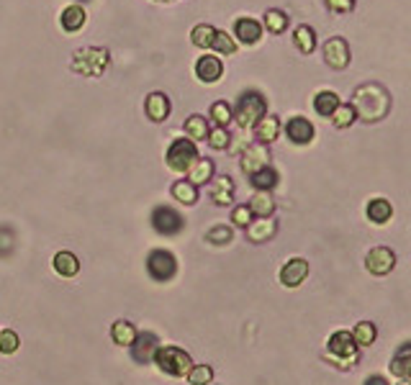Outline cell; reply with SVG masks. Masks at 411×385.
I'll return each instance as SVG.
<instances>
[{
  "label": "cell",
  "instance_id": "cell-31",
  "mask_svg": "<svg viewBox=\"0 0 411 385\" xmlns=\"http://www.w3.org/2000/svg\"><path fill=\"white\" fill-rule=\"evenodd\" d=\"M214 36H216V29L211 24H198L196 29L190 31V41H193V47H198V49H211Z\"/></svg>",
  "mask_w": 411,
  "mask_h": 385
},
{
  "label": "cell",
  "instance_id": "cell-38",
  "mask_svg": "<svg viewBox=\"0 0 411 385\" xmlns=\"http://www.w3.org/2000/svg\"><path fill=\"white\" fill-rule=\"evenodd\" d=\"M206 242L216 244V247H226V244L234 242V231L229 226H214L206 234Z\"/></svg>",
  "mask_w": 411,
  "mask_h": 385
},
{
  "label": "cell",
  "instance_id": "cell-33",
  "mask_svg": "<svg viewBox=\"0 0 411 385\" xmlns=\"http://www.w3.org/2000/svg\"><path fill=\"white\" fill-rule=\"evenodd\" d=\"M185 134L190 136V142H203L206 136H208V124H206L203 116H190L185 121Z\"/></svg>",
  "mask_w": 411,
  "mask_h": 385
},
{
  "label": "cell",
  "instance_id": "cell-35",
  "mask_svg": "<svg viewBox=\"0 0 411 385\" xmlns=\"http://www.w3.org/2000/svg\"><path fill=\"white\" fill-rule=\"evenodd\" d=\"M329 118H332V124L337 126V129H347V126L355 124L357 116H355V108H352L349 103H340V106L334 108V113Z\"/></svg>",
  "mask_w": 411,
  "mask_h": 385
},
{
  "label": "cell",
  "instance_id": "cell-27",
  "mask_svg": "<svg viewBox=\"0 0 411 385\" xmlns=\"http://www.w3.org/2000/svg\"><path fill=\"white\" fill-rule=\"evenodd\" d=\"M337 106H340V95L332 93V90H322V93H317V98H314V110H317L319 116L329 118Z\"/></svg>",
  "mask_w": 411,
  "mask_h": 385
},
{
  "label": "cell",
  "instance_id": "cell-46",
  "mask_svg": "<svg viewBox=\"0 0 411 385\" xmlns=\"http://www.w3.org/2000/svg\"><path fill=\"white\" fill-rule=\"evenodd\" d=\"M157 3H175V0H157Z\"/></svg>",
  "mask_w": 411,
  "mask_h": 385
},
{
  "label": "cell",
  "instance_id": "cell-20",
  "mask_svg": "<svg viewBox=\"0 0 411 385\" xmlns=\"http://www.w3.org/2000/svg\"><path fill=\"white\" fill-rule=\"evenodd\" d=\"M247 208H250V213L257 216V219H270L273 211H275V201H273V196H270L268 190H257Z\"/></svg>",
  "mask_w": 411,
  "mask_h": 385
},
{
  "label": "cell",
  "instance_id": "cell-40",
  "mask_svg": "<svg viewBox=\"0 0 411 385\" xmlns=\"http://www.w3.org/2000/svg\"><path fill=\"white\" fill-rule=\"evenodd\" d=\"M206 139H208V144H211L214 150H226L231 136L224 126H216V129H208V136H206Z\"/></svg>",
  "mask_w": 411,
  "mask_h": 385
},
{
  "label": "cell",
  "instance_id": "cell-42",
  "mask_svg": "<svg viewBox=\"0 0 411 385\" xmlns=\"http://www.w3.org/2000/svg\"><path fill=\"white\" fill-rule=\"evenodd\" d=\"M18 347H21V339H18L16 331H10V329L0 331V352H3V354H13Z\"/></svg>",
  "mask_w": 411,
  "mask_h": 385
},
{
  "label": "cell",
  "instance_id": "cell-39",
  "mask_svg": "<svg viewBox=\"0 0 411 385\" xmlns=\"http://www.w3.org/2000/svg\"><path fill=\"white\" fill-rule=\"evenodd\" d=\"M211 49H216L219 55H226V57H229V55H234V52H237V41L231 39V36H229L226 31H216Z\"/></svg>",
  "mask_w": 411,
  "mask_h": 385
},
{
  "label": "cell",
  "instance_id": "cell-15",
  "mask_svg": "<svg viewBox=\"0 0 411 385\" xmlns=\"http://www.w3.org/2000/svg\"><path fill=\"white\" fill-rule=\"evenodd\" d=\"M208 193H211L216 205H229L231 201H234V180H231L229 175H222V177H216V180L211 182Z\"/></svg>",
  "mask_w": 411,
  "mask_h": 385
},
{
  "label": "cell",
  "instance_id": "cell-48",
  "mask_svg": "<svg viewBox=\"0 0 411 385\" xmlns=\"http://www.w3.org/2000/svg\"><path fill=\"white\" fill-rule=\"evenodd\" d=\"M403 385H406V383H403Z\"/></svg>",
  "mask_w": 411,
  "mask_h": 385
},
{
  "label": "cell",
  "instance_id": "cell-44",
  "mask_svg": "<svg viewBox=\"0 0 411 385\" xmlns=\"http://www.w3.org/2000/svg\"><path fill=\"white\" fill-rule=\"evenodd\" d=\"M326 8L334 13H347L355 8V0H326Z\"/></svg>",
  "mask_w": 411,
  "mask_h": 385
},
{
  "label": "cell",
  "instance_id": "cell-25",
  "mask_svg": "<svg viewBox=\"0 0 411 385\" xmlns=\"http://www.w3.org/2000/svg\"><path fill=\"white\" fill-rule=\"evenodd\" d=\"M211 177H214V162H211V159L198 157L196 162H193V167L188 170V182H193V185H203V182H208Z\"/></svg>",
  "mask_w": 411,
  "mask_h": 385
},
{
  "label": "cell",
  "instance_id": "cell-7",
  "mask_svg": "<svg viewBox=\"0 0 411 385\" xmlns=\"http://www.w3.org/2000/svg\"><path fill=\"white\" fill-rule=\"evenodd\" d=\"M152 226L162 236H178L185 228V219L180 211H175L173 205H157L152 211Z\"/></svg>",
  "mask_w": 411,
  "mask_h": 385
},
{
  "label": "cell",
  "instance_id": "cell-23",
  "mask_svg": "<svg viewBox=\"0 0 411 385\" xmlns=\"http://www.w3.org/2000/svg\"><path fill=\"white\" fill-rule=\"evenodd\" d=\"M62 29L64 31H80L82 26H85V21H87V13H85V8L82 6H70V8H64L62 10Z\"/></svg>",
  "mask_w": 411,
  "mask_h": 385
},
{
  "label": "cell",
  "instance_id": "cell-17",
  "mask_svg": "<svg viewBox=\"0 0 411 385\" xmlns=\"http://www.w3.org/2000/svg\"><path fill=\"white\" fill-rule=\"evenodd\" d=\"M277 134H280V121L275 116H262L257 124H254V139L257 144H270L275 142Z\"/></svg>",
  "mask_w": 411,
  "mask_h": 385
},
{
  "label": "cell",
  "instance_id": "cell-4",
  "mask_svg": "<svg viewBox=\"0 0 411 385\" xmlns=\"http://www.w3.org/2000/svg\"><path fill=\"white\" fill-rule=\"evenodd\" d=\"M108 67V52L101 47H85L72 55V72L82 78H98Z\"/></svg>",
  "mask_w": 411,
  "mask_h": 385
},
{
  "label": "cell",
  "instance_id": "cell-43",
  "mask_svg": "<svg viewBox=\"0 0 411 385\" xmlns=\"http://www.w3.org/2000/svg\"><path fill=\"white\" fill-rule=\"evenodd\" d=\"M231 221H234V226L247 228L254 221V216L250 213V208H247V205H237V208L231 211Z\"/></svg>",
  "mask_w": 411,
  "mask_h": 385
},
{
  "label": "cell",
  "instance_id": "cell-34",
  "mask_svg": "<svg viewBox=\"0 0 411 385\" xmlns=\"http://www.w3.org/2000/svg\"><path fill=\"white\" fill-rule=\"evenodd\" d=\"M378 337V331H375V324L370 321H360L352 331V339H355L357 347H370Z\"/></svg>",
  "mask_w": 411,
  "mask_h": 385
},
{
  "label": "cell",
  "instance_id": "cell-41",
  "mask_svg": "<svg viewBox=\"0 0 411 385\" xmlns=\"http://www.w3.org/2000/svg\"><path fill=\"white\" fill-rule=\"evenodd\" d=\"M211 118L216 121V126H229V121H231V106L226 101H219V103H214L211 106Z\"/></svg>",
  "mask_w": 411,
  "mask_h": 385
},
{
  "label": "cell",
  "instance_id": "cell-16",
  "mask_svg": "<svg viewBox=\"0 0 411 385\" xmlns=\"http://www.w3.org/2000/svg\"><path fill=\"white\" fill-rule=\"evenodd\" d=\"M234 36L242 44H257L262 36L260 21H254V18H239L237 24H234Z\"/></svg>",
  "mask_w": 411,
  "mask_h": 385
},
{
  "label": "cell",
  "instance_id": "cell-6",
  "mask_svg": "<svg viewBox=\"0 0 411 385\" xmlns=\"http://www.w3.org/2000/svg\"><path fill=\"white\" fill-rule=\"evenodd\" d=\"M147 273H150V277L152 280H157V283L173 280L175 273H178V260H175V254L167 249H154L150 257H147Z\"/></svg>",
  "mask_w": 411,
  "mask_h": 385
},
{
  "label": "cell",
  "instance_id": "cell-5",
  "mask_svg": "<svg viewBox=\"0 0 411 385\" xmlns=\"http://www.w3.org/2000/svg\"><path fill=\"white\" fill-rule=\"evenodd\" d=\"M198 159V150H196V142H190V139H175L170 144V150L165 154V162L167 167L178 175H185L193 167V162Z\"/></svg>",
  "mask_w": 411,
  "mask_h": 385
},
{
  "label": "cell",
  "instance_id": "cell-2",
  "mask_svg": "<svg viewBox=\"0 0 411 385\" xmlns=\"http://www.w3.org/2000/svg\"><path fill=\"white\" fill-rule=\"evenodd\" d=\"M152 360H154V365H157L162 372H167V375H173V377H185L188 375V370L193 368L190 354L185 352V349H180V347H173V344H167V347L159 344Z\"/></svg>",
  "mask_w": 411,
  "mask_h": 385
},
{
  "label": "cell",
  "instance_id": "cell-13",
  "mask_svg": "<svg viewBox=\"0 0 411 385\" xmlns=\"http://www.w3.org/2000/svg\"><path fill=\"white\" fill-rule=\"evenodd\" d=\"M285 136H288L293 144H311L314 142V126H311L308 118L293 116L291 121L285 124Z\"/></svg>",
  "mask_w": 411,
  "mask_h": 385
},
{
  "label": "cell",
  "instance_id": "cell-36",
  "mask_svg": "<svg viewBox=\"0 0 411 385\" xmlns=\"http://www.w3.org/2000/svg\"><path fill=\"white\" fill-rule=\"evenodd\" d=\"M265 26H268V31H273V34H283L285 26H288V16H285L283 10L270 8L268 13H265Z\"/></svg>",
  "mask_w": 411,
  "mask_h": 385
},
{
  "label": "cell",
  "instance_id": "cell-19",
  "mask_svg": "<svg viewBox=\"0 0 411 385\" xmlns=\"http://www.w3.org/2000/svg\"><path fill=\"white\" fill-rule=\"evenodd\" d=\"M157 347H159V339L154 337V334H136L134 339V344H131V352H134V360L139 362H147L154 357V352H157Z\"/></svg>",
  "mask_w": 411,
  "mask_h": 385
},
{
  "label": "cell",
  "instance_id": "cell-9",
  "mask_svg": "<svg viewBox=\"0 0 411 385\" xmlns=\"http://www.w3.org/2000/svg\"><path fill=\"white\" fill-rule=\"evenodd\" d=\"M365 268L370 270L373 275H388L396 268V254L388 247H375V249L368 252Z\"/></svg>",
  "mask_w": 411,
  "mask_h": 385
},
{
  "label": "cell",
  "instance_id": "cell-10",
  "mask_svg": "<svg viewBox=\"0 0 411 385\" xmlns=\"http://www.w3.org/2000/svg\"><path fill=\"white\" fill-rule=\"evenodd\" d=\"M324 59L326 64L332 67V70H345L349 64V47L347 41L340 39V36H334L324 44Z\"/></svg>",
  "mask_w": 411,
  "mask_h": 385
},
{
  "label": "cell",
  "instance_id": "cell-14",
  "mask_svg": "<svg viewBox=\"0 0 411 385\" xmlns=\"http://www.w3.org/2000/svg\"><path fill=\"white\" fill-rule=\"evenodd\" d=\"M224 75V62L214 55H206L196 62V78L201 82H219Z\"/></svg>",
  "mask_w": 411,
  "mask_h": 385
},
{
  "label": "cell",
  "instance_id": "cell-18",
  "mask_svg": "<svg viewBox=\"0 0 411 385\" xmlns=\"http://www.w3.org/2000/svg\"><path fill=\"white\" fill-rule=\"evenodd\" d=\"M144 110H147V116L152 118V121H165L167 116H170V98H167L165 93H152L150 98H147V103H144Z\"/></svg>",
  "mask_w": 411,
  "mask_h": 385
},
{
  "label": "cell",
  "instance_id": "cell-24",
  "mask_svg": "<svg viewBox=\"0 0 411 385\" xmlns=\"http://www.w3.org/2000/svg\"><path fill=\"white\" fill-rule=\"evenodd\" d=\"M391 216H394V205L388 203L386 198H375V201L368 203V219H370L373 224L383 226V224L391 221Z\"/></svg>",
  "mask_w": 411,
  "mask_h": 385
},
{
  "label": "cell",
  "instance_id": "cell-28",
  "mask_svg": "<svg viewBox=\"0 0 411 385\" xmlns=\"http://www.w3.org/2000/svg\"><path fill=\"white\" fill-rule=\"evenodd\" d=\"M293 41H296L298 52H303V55H311V52L317 49V34H314L311 26H298V29L293 31Z\"/></svg>",
  "mask_w": 411,
  "mask_h": 385
},
{
  "label": "cell",
  "instance_id": "cell-32",
  "mask_svg": "<svg viewBox=\"0 0 411 385\" xmlns=\"http://www.w3.org/2000/svg\"><path fill=\"white\" fill-rule=\"evenodd\" d=\"M173 198L180 201L182 205H193L198 201V188L188 180H178L173 185Z\"/></svg>",
  "mask_w": 411,
  "mask_h": 385
},
{
  "label": "cell",
  "instance_id": "cell-26",
  "mask_svg": "<svg viewBox=\"0 0 411 385\" xmlns=\"http://www.w3.org/2000/svg\"><path fill=\"white\" fill-rule=\"evenodd\" d=\"M277 173H275V167H262V170H257V173H252L250 175V182H252V188L254 190H273L277 185Z\"/></svg>",
  "mask_w": 411,
  "mask_h": 385
},
{
  "label": "cell",
  "instance_id": "cell-22",
  "mask_svg": "<svg viewBox=\"0 0 411 385\" xmlns=\"http://www.w3.org/2000/svg\"><path fill=\"white\" fill-rule=\"evenodd\" d=\"M52 265H55L57 275H62V277H75L80 273V260L72 252H57Z\"/></svg>",
  "mask_w": 411,
  "mask_h": 385
},
{
  "label": "cell",
  "instance_id": "cell-37",
  "mask_svg": "<svg viewBox=\"0 0 411 385\" xmlns=\"http://www.w3.org/2000/svg\"><path fill=\"white\" fill-rule=\"evenodd\" d=\"M188 380L190 385H208L214 380V370L208 368V365H193L188 370Z\"/></svg>",
  "mask_w": 411,
  "mask_h": 385
},
{
  "label": "cell",
  "instance_id": "cell-1",
  "mask_svg": "<svg viewBox=\"0 0 411 385\" xmlns=\"http://www.w3.org/2000/svg\"><path fill=\"white\" fill-rule=\"evenodd\" d=\"M352 98H355V101L349 103V106L355 108V116H360L363 121H368V124H370V121L386 118L388 108H391V98H388V93L380 85H373V82L357 87Z\"/></svg>",
  "mask_w": 411,
  "mask_h": 385
},
{
  "label": "cell",
  "instance_id": "cell-12",
  "mask_svg": "<svg viewBox=\"0 0 411 385\" xmlns=\"http://www.w3.org/2000/svg\"><path fill=\"white\" fill-rule=\"evenodd\" d=\"M308 275V262L303 257H296V260H288L280 270V283L285 288H298Z\"/></svg>",
  "mask_w": 411,
  "mask_h": 385
},
{
  "label": "cell",
  "instance_id": "cell-29",
  "mask_svg": "<svg viewBox=\"0 0 411 385\" xmlns=\"http://www.w3.org/2000/svg\"><path fill=\"white\" fill-rule=\"evenodd\" d=\"M391 372H394L396 377H401V380L409 377V372H411V347L409 344H403L401 349H398V354L391 360Z\"/></svg>",
  "mask_w": 411,
  "mask_h": 385
},
{
  "label": "cell",
  "instance_id": "cell-45",
  "mask_svg": "<svg viewBox=\"0 0 411 385\" xmlns=\"http://www.w3.org/2000/svg\"><path fill=\"white\" fill-rule=\"evenodd\" d=\"M365 385H391L383 375H370L368 380H365Z\"/></svg>",
  "mask_w": 411,
  "mask_h": 385
},
{
  "label": "cell",
  "instance_id": "cell-3",
  "mask_svg": "<svg viewBox=\"0 0 411 385\" xmlns=\"http://www.w3.org/2000/svg\"><path fill=\"white\" fill-rule=\"evenodd\" d=\"M265 110H268V103H265L262 93L247 90V93L239 95L237 110H231V118H234L242 129H250V126H254L262 116H265Z\"/></svg>",
  "mask_w": 411,
  "mask_h": 385
},
{
  "label": "cell",
  "instance_id": "cell-8",
  "mask_svg": "<svg viewBox=\"0 0 411 385\" xmlns=\"http://www.w3.org/2000/svg\"><path fill=\"white\" fill-rule=\"evenodd\" d=\"M326 349H329V357L337 360L340 368H347L349 362L357 360V344L349 331H334L329 337V347Z\"/></svg>",
  "mask_w": 411,
  "mask_h": 385
},
{
  "label": "cell",
  "instance_id": "cell-30",
  "mask_svg": "<svg viewBox=\"0 0 411 385\" xmlns=\"http://www.w3.org/2000/svg\"><path fill=\"white\" fill-rule=\"evenodd\" d=\"M111 339L116 342V344H121V347H131V344H134V339H136L134 324H129V321H116V324L111 326Z\"/></svg>",
  "mask_w": 411,
  "mask_h": 385
},
{
  "label": "cell",
  "instance_id": "cell-21",
  "mask_svg": "<svg viewBox=\"0 0 411 385\" xmlns=\"http://www.w3.org/2000/svg\"><path fill=\"white\" fill-rule=\"evenodd\" d=\"M275 231H277V226H275V221L273 219H257V221H252L250 226H247V236L252 239V242H268V239H273L275 236Z\"/></svg>",
  "mask_w": 411,
  "mask_h": 385
},
{
  "label": "cell",
  "instance_id": "cell-47",
  "mask_svg": "<svg viewBox=\"0 0 411 385\" xmlns=\"http://www.w3.org/2000/svg\"><path fill=\"white\" fill-rule=\"evenodd\" d=\"M82 3H85V0H82Z\"/></svg>",
  "mask_w": 411,
  "mask_h": 385
},
{
  "label": "cell",
  "instance_id": "cell-11",
  "mask_svg": "<svg viewBox=\"0 0 411 385\" xmlns=\"http://www.w3.org/2000/svg\"><path fill=\"white\" fill-rule=\"evenodd\" d=\"M268 165H270V152L265 144H250L245 150V154H242V173L245 175H252Z\"/></svg>",
  "mask_w": 411,
  "mask_h": 385
}]
</instances>
